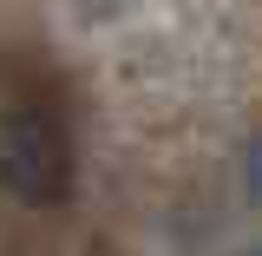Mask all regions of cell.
<instances>
[{
	"instance_id": "cell-1",
	"label": "cell",
	"mask_w": 262,
	"mask_h": 256,
	"mask_svg": "<svg viewBox=\"0 0 262 256\" xmlns=\"http://www.w3.org/2000/svg\"><path fill=\"white\" fill-rule=\"evenodd\" d=\"M66 184H72V158H66V131L46 119V112H7L0 119V191L13 204H59Z\"/></svg>"
},
{
	"instance_id": "cell-2",
	"label": "cell",
	"mask_w": 262,
	"mask_h": 256,
	"mask_svg": "<svg viewBox=\"0 0 262 256\" xmlns=\"http://www.w3.org/2000/svg\"><path fill=\"white\" fill-rule=\"evenodd\" d=\"M249 184H256V197H262V145L249 151Z\"/></svg>"
},
{
	"instance_id": "cell-4",
	"label": "cell",
	"mask_w": 262,
	"mask_h": 256,
	"mask_svg": "<svg viewBox=\"0 0 262 256\" xmlns=\"http://www.w3.org/2000/svg\"><path fill=\"white\" fill-rule=\"evenodd\" d=\"M249 256H262V243H249Z\"/></svg>"
},
{
	"instance_id": "cell-3",
	"label": "cell",
	"mask_w": 262,
	"mask_h": 256,
	"mask_svg": "<svg viewBox=\"0 0 262 256\" xmlns=\"http://www.w3.org/2000/svg\"><path fill=\"white\" fill-rule=\"evenodd\" d=\"M92 7H118V0H92Z\"/></svg>"
}]
</instances>
